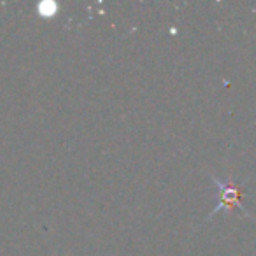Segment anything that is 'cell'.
Listing matches in <instances>:
<instances>
[{
  "label": "cell",
  "mask_w": 256,
  "mask_h": 256,
  "mask_svg": "<svg viewBox=\"0 0 256 256\" xmlns=\"http://www.w3.org/2000/svg\"><path fill=\"white\" fill-rule=\"evenodd\" d=\"M214 181H216V184L220 186V190H221V195H220L221 204L216 207V210H212L210 218L223 209H240L242 212H246L244 206H242V202H240L242 196H244V188L238 184L237 186L230 184V181H218L216 178H214Z\"/></svg>",
  "instance_id": "6da1fadb"
}]
</instances>
